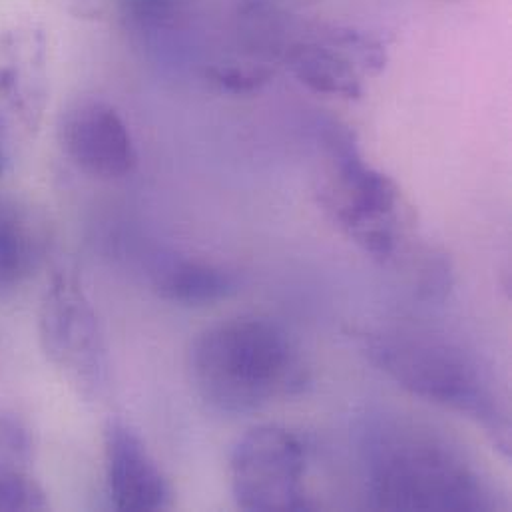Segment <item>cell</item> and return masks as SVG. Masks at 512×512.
<instances>
[{
    "mask_svg": "<svg viewBox=\"0 0 512 512\" xmlns=\"http://www.w3.org/2000/svg\"><path fill=\"white\" fill-rule=\"evenodd\" d=\"M48 250L46 218L22 200L0 196V297L22 289L40 271Z\"/></svg>",
    "mask_w": 512,
    "mask_h": 512,
    "instance_id": "30bf717a",
    "label": "cell"
},
{
    "mask_svg": "<svg viewBox=\"0 0 512 512\" xmlns=\"http://www.w3.org/2000/svg\"><path fill=\"white\" fill-rule=\"evenodd\" d=\"M269 78V72L263 68H248V66H228L216 68L214 80L230 92H254L259 90Z\"/></svg>",
    "mask_w": 512,
    "mask_h": 512,
    "instance_id": "9a60e30c",
    "label": "cell"
},
{
    "mask_svg": "<svg viewBox=\"0 0 512 512\" xmlns=\"http://www.w3.org/2000/svg\"><path fill=\"white\" fill-rule=\"evenodd\" d=\"M60 144L78 170L98 180H122L138 166L128 124L104 100L74 102L62 116Z\"/></svg>",
    "mask_w": 512,
    "mask_h": 512,
    "instance_id": "ba28073f",
    "label": "cell"
},
{
    "mask_svg": "<svg viewBox=\"0 0 512 512\" xmlns=\"http://www.w3.org/2000/svg\"><path fill=\"white\" fill-rule=\"evenodd\" d=\"M307 447L281 425H257L230 453V487L236 505L248 512L313 511L307 489Z\"/></svg>",
    "mask_w": 512,
    "mask_h": 512,
    "instance_id": "8992f818",
    "label": "cell"
},
{
    "mask_svg": "<svg viewBox=\"0 0 512 512\" xmlns=\"http://www.w3.org/2000/svg\"><path fill=\"white\" fill-rule=\"evenodd\" d=\"M104 471L110 503L116 511H168L174 491L142 437L122 419L104 427Z\"/></svg>",
    "mask_w": 512,
    "mask_h": 512,
    "instance_id": "9c48e42d",
    "label": "cell"
},
{
    "mask_svg": "<svg viewBox=\"0 0 512 512\" xmlns=\"http://www.w3.org/2000/svg\"><path fill=\"white\" fill-rule=\"evenodd\" d=\"M367 357L401 389L455 411L511 455V417L483 357L459 339L415 327H385L367 335Z\"/></svg>",
    "mask_w": 512,
    "mask_h": 512,
    "instance_id": "7a4b0ae2",
    "label": "cell"
},
{
    "mask_svg": "<svg viewBox=\"0 0 512 512\" xmlns=\"http://www.w3.org/2000/svg\"><path fill=\"white\" fill-rule=\"evenodd\" d=\"M327 172L319 204L369 257L387 263L397 257L403 232V196L393 178L363 160L353 134L329 122L323 130Z\"/></svg>",
    "mask_w": 512,
    "mask_h": 512,
    "instance_id": "277c9868",
    "label": "cell"
},
{
    "mask_svg": "<svg viewBox=\"0 0 512 512\" xmlns=\"http://www.w3.org/2000/svg\"><path fill=\"white\" fill-rule=\"evenodd\" d=\"M285 64L311 92L341 100L363 96L361 72L385 66L383 46L363 32L333 28L319 38L299 40L285 48Z\"/></svg>",
    "mask_w": 512,
    "mask_h": 512,
    "instance_id": "52a82bcc",
    "label": "cell"
},
{
    "mask_svg": "<svg viewBox=\"0 0 512 512\" xmlns=\"http://www.w3.org/2000/svg\"><path fill=\"white\" fill-rule=\"evenodd\" d=\"M34 441L16 413L0 411V475H30Z\"/></svg>",
    "mask_w": 512,
    "mask_h": 512,
    "instance_id": "7c38bea8",
    "label": "cell"
},
{
    "mask_svg": "<svg viewBox=\"0 0 512 512\" xmlns=\"http://www.w3.org/2000/svg\"><path fill=\"white\" fill-rule=\"evenodd\" d=\"M367 505L375 511L489 512L497 493L445 431L399 411H369L355 427Z\"/></svg>",
    "mask_w": 512,
    "mask_h": 512,
    "instance_id": "6da1fadb",
    "label": "cell"
},
{
    "mask_svg": "<svg viewBox=\"0 0 512 512\" xmlns=\"http://www.w3.org/2000/svg\"><path fill=\"white\" fill-rule=\"evenodd\" d=\"M44 489L30 475H0V512L46 511Z\"/></svg>",
    "mask_w": 512,
    "mask_h": 512,
    "instance_id": "4fadbf2b",
    "label": "cell"
},
{
    "mask_svg": "<svg viewBox=\"0 0 512 512\" xmlns=\"http://www.w3.org/2000/svg\"><path fill=\"white\" fill-rule=\"evenodd\" d=\"M38 341L48 363L86 401H100L110 385V359L98 313L78 277L56 267L40 295Z\"/></svg>",
    "mask_w": 512,
    "mask_h": 512,
    "instance_id": "5b68a950",
    "label": "cell"
},
{
    "mask_svg": "<svg viewBox=\"0 0 512 512\" xmlns=\"http://www.w3.org/2000/svg\"><path fill=\"white\" fill-rule=\"evenodd\" d=\"M12 160V146H10V134L8 128L0 116V178L6 174Z\"/></svg>",
    "mask_w": 512,
    "mask_h": 512,
    "instance_id": "2e32d148",
    "label": "cell"
},
{
    "mask_svg": "<svg viewBox=\"0 0 512 512\" xmlns=\"http://www.w3.org/2000/svg\"><path fill=\"white\" fill-rule=\"evenodd\" d=\"M152 289L166 301L204 307L232 297L238 279L220 265L184 256H158L150 267Z\"/></svg>",
    "mask_w": 512,
    "mask_h": 512,
    "instance_id": "8fae6325",
    "label": "cell"
},
{
    "mask_svg": "<svg viewBox=\"0 0 512 512\" xmlns=\"http://www.w3.org/2000/svg\"><path fill=\"white\" fill-rule=\"evenodd\" d=\"M198 395L216 411L248 415L297 397L309 373L289 333L271 319L242 315L206 327L190 347Z\"/></svg>",
    "mask_w": 512,
    "mask_h": 512,
    "instance_id": "3957f363",
    "label": "cell"
},
{
    "mask_svg": "<svg viewBox=\"0 0 512 512\" xmlns=\"http://www.w3.org/2000/svg\"><path fill=\"white\" fill-rule=\"evenodd\" d=\"M190 0H122L126 14L140 26H166L180 16Z\"/></svg>",
    "mask_w": 512,
    "mask_h": 512,
    "instance_id": "5bb4252c",
    "label": "cell"
}]
</instances>
